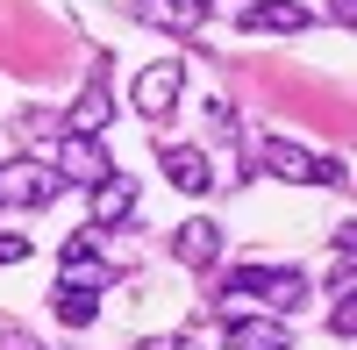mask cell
Segmentation results:
<instances>
[{
  "label": "cell",
  "mask_w": 357,
  "mask_h": 350,
  "mask_svg": "<svg viewBox=\"0 0 357 350\" xmlns=\"http://www.w3.org/2000/svg\"><path fill=\"white\" fill-rule=\"evenodd\" d=\"M165 179L200 200L207 186H215V165H207V151H193V143H172V151H165Z\"/></svg>",
  "instance_id": "30bf717a"
},
{
  "label": "cell",
  "mask_w": 357,
  "mask_h": 350,
  "mask_svg": "<svg viewBox=\"0 0 357 350\" xmlns=\"http://www.w3.org/2000/svg\"><path fill=\"white\" fill-rule=\"evenodd\" d=\"M257 172H272L286 186H343L350 179L336 158H314L307 143H286V136H257Z\"/></svg>",
  "instance_id": "7a4b0ae2"
},
{
  "label": "cell",
  "mask_w": 357,
  "mask_h": 350,
  "mask_svg": "<svg viewBox=\"0 0 357 350\" xmlns=\"http://www.w3.org/2000/svg\"><path fill=\"white\" fill-rule=\"evenodd\" d=\"M50 307H57V322H65V329H93L100 294H86V286H57V294H50Z\"/></svg>",
  "instance_id": "7c38bea8"
},
{
  "label": "cell",
  "mask_w": 357,
  "mask_h": 350,
  "mask_svg": "<svg viewBox=\"0 0 357 350\" xmlns=\"http://www.w3.org/2000/svg\"><path fill=\"white\" fill-rule=\"evenodd\" d=\"M57 186H65V179H57L50 165H29L22 179H15V186H0V193H15L22 208H50V200H57Z\"/></svg>",
  "instance_id": "4fadbf2b"
},
{
  "label": "cell",
  "mask_w": 357,
  "mask_h": 350,
  "mask_svg": "<svg viewBox=\"0 0 357 350\" xmlns=\"http://www.w3.org/2000/svg\"><path fill=\"white\" fill-rule=\"evenodd\" d=\"M178 93H186V65L178 57H158V65H143L136 72V86H129V107L143 114V122H172V107H178Z\"/></svg>",
  "instance_id": "3957f363"
},
{
  "label": "cell",
  "mask_w": 357,
  "mask_h": 350,
  "mask_svg": "<svg viewBox=\"0 0 357 350\" xmlns=\"http://www.w3.org/2000/svg\"><path fill=\"white\" fill-rule=\"evenodd\" d=\"M222 350H293V329H286V314H236V322L222 329Z\"/></svg>",
  "instance_id": "5b68a950"
},
{
  "label": "cell",
  "mask_w": 357,
  "mask_h": 350,
  "mask_svg": "<svg viewBox=\"0 0 357 350\" xmlns=\"http://www.w3.org/2000/svg\"><path fill=\"white\" fill-rule=\"evenodd\" d=\"M79 257H100V229H72L65 236V265H79Z\"/></svg>",
  "instance_id": "5bb4252c"
},
{
  "label": "cell",
  "mask_w": 357,
  "mask_h": 350,
  "mask_svg": "<svg viewBox=\"0 0 357 350\" xmlns=\"http://www.w3.org/2000/svg\"><path fill=\"white\" fill-rule=\"evenodd\" d=\"M236 22H243V36H301L314 15L301 8V0H250Z\"/></svg>",
  "instance_id": "52a82bcc"
},
{
  "label": "cell",
  "mask_w": 357,
  "mask_h": 350,
  "mask_svg": "<svg viewBox=\"0 0 357 350\" xmlns=\"http://www.w3.org/2000/svg\"><path fill=\"white\" fill-rule=\"evenodd\" d=\"M207 8L215 0H136V15L151 29H193V22H207Z\"/></svg>",
  "instance_id": "8fae6325"
},
{
  "label": "cell",
  "mask_w": 357,
  "mask_h": 350,
  "mask_svg": "<svg viewBox=\"0 0 357 350\" xmlns=\"http://www.w3.org/2000/svg\"><path fill=\"white\" fill-rule=\"evenodd\" d=\"M0 200H8V193H0Z\"/></svg>",
  "instance_id": "d6986e66"
},
{
  "label": "cell",
  "mask_w": 357,
  "mask_h": 350,
  "mask_svg": "<svg viewBox=\"0 0 357 350\" xmlns=\"http://www.w3.org/2000/svg\"><path fill=\"white\" fill-rule=\"evenodd\" d=\"M107 114H114V93H107V57H93V72H86L79 100H72V129L100 136V129H107Z\"/></svg>",
  "instance_id": "9c48e42d"
},
{
  "label": "cell",
  "mask_w": 357,
  "mask_h": 350,
  "mask_svg": "<svg viewBox=\"0 0 357 350\" xmlns=\"http://www.w3.org/2000/svg\"><path fill=\"white\" fill-rule=\"evenodd\" d=\"M243 300H257L264 314H293V307L307 300V279L293 272V265H236L215 286V307H243Z\"/></svg>",
  "instance_id": "6da1fadb"
},
{
  "label": "cell",
  "mask_w": 357,
  "mask_h": 350,
  "mask_svg": "<svg viewBox=\"0 0 357 350\" xmlns=\"http://www.w3.org/2000/svg\"><path fill=\"white\" fill-rule=\"evenodd\" d=\"M0 350H29V343H22V329L8 322V314H0Z\"/></svg>",
  "instance_id": "ac0fdd59"
},
{
  "label": "cell",
  "mask_w": 357,
  "mask_h": 350,
  "mask_svg": "<svg viewBox=\"0 0 357 350\" xmlns=\"http://www.w3.org/2000/svg\"><path fill=\"white\" fill-rule=\"evenodd\" d=\"M172 257H178L186 272H215V265H222V229L207 222V215L178 222V236H172Z\"/></svg>",
  "instance_id": "ba28073f"
},
{
  "label": "cell",
  "mask_w": 357,
  "mask_h": 350,
  "mask_svg": "<svg viewBox=\"0 0 357 350\" xmlns=\"http://www.w3.org/2000/svg\"><path fill=\"white\" fill-rule=\"evenodd\" d=\"M207 129H215V136H222V143H229V136H236V114H229V107H222V100H207Z\"/></svg>",
  "instance_id": "2e32d148"
},
{
  "label": "cell",
  "mask_w": 357,
  "mask_h": 350,
  "mask_svg": "<svg viewBox=\"0 0 357 350\" xmlns=\"http://www.w3.org/2000/svg\"><path fill=\"white\" fill-rule=\"evenodd\" d=\"M86 193H93V215H86L93 229H129V222H136V179L107 172V179H93Z\"/></svg>",
  "instance_id": "8992f818"
},
{
  "label": "cell",
  "mask_w": 357,
  "mask_h": 350,
  "mask_svg": "<svg viewBox=\"0 0 357 350\" xmlns=\"http://www.w3.org/2000/svg\"><path fill=\"white\" fill-rule=\"evenodd\" d=\"M50 172H57L65 186H93V179H107V172H114V158H107V143H100V136H86V129H65V143H57Z\"/></svg>",
  "instance_id": "277c9868"
},
{
  "label": "cell",
  "mask_w": 357,
  "mask_h": 350,
  "mask_svg": "<svg viewBox=\"0 0 357 350\" xmlns=\"http://www.w3.org/2000/svg\"><path fill=\"white\" fill-rule=\"evenodd\" d=\"M357 329V307H350V294H336V307H329V336H350Z\"/></svg>",
  "instance_id": "9a60e30c"
},
{
  "label": "cell",
  "mask_w": 357,
  "mask_h": 350,
  "mask_svg": "<svg viewBox=\"0 0 357 350\" xmlns=\"http://www.w3.org/2000/svg\"><path fill=\"white\" fill-rule=\"evenodd\" d=\"M29 257V236H0V265H22Z\"/></svg>",
  "instance_id": "e0dca14e"
}]
</instances>
